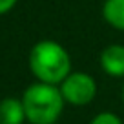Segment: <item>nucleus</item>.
Wrapping results in <instances>:
<instances>
[{
  "instance_id": "20e7f679",
  "label": "nucleus",
  "mask_w": 124,
  "mask_h": 124,
  "mask_svg": "<svg viewBox=\"0 0 124 124\" xmlns=\"http://www.w3.org/2000/svg\"><path fill=\"white\" fill-rule=\"evenodd\" d=\"M99 64L108 77L124 78V44H108L99 55Z\"/></svg>"
},
{
  "instance_id": "423d86ee",
  "label": "nucleus",
  "mask_w": 124,
  "mask_h": 124,
  "mask_svg": "<svg viewBox=\"0 0 124 124\" xmlns=\"http://www.w3.org/2000/svg\"><path fill=\"white\" fill-rule=\"evenodd\" d=\"M101 11L108 26L117 31H124V0H104Z\"/></svg>"
},
{
  "instance_id": "f03ea898",
  "label": "nucleus",
  "mask_w": 124,
  "mask_h": 124,
  "mask_svg": "<svg viewBox=\"0 0 124 124\" xmlns=\"http://www.w3.org/2000/svg\"><path fill=\"white\" fill-rule=\"evenodd\" d=\"M22 104L29 124H55L64 111L66 101L58 86L37 80L26 88Z\"/></svg>"
},
{
  "instance_id": "39448f33",
  "label": "nucleus",
  "mask_w": 124,
  "mask_h": 124,
  "mask_svg": "<svg viewBox=\"0 0 124 124\" xmlns=\"http://www.w3.org/2000/svg\"><path fill=\"white\" fill-rule=\"evenodd\" d=\"M26 109H24L22 99L8 97L0 101V124H24Z\"/></svg>"
},
{
  "instance_id": "1a4fd4ad",
  "label": "nucleus",
  "mask_w": 124,
  "mask_h": 124,
  "mask_svg": "<svg viewBox=\"0 0 124 124\" xmlns=\"http://www.w3.org/2000/svg\"><path fill=\"white\" fill-rule=\"evenodd\" d=\"M120 99H122V104H124V78H122V91H120Z\"/></svg>"
},
{
  "instance_id": "0eeeda50",
  "label": "nucleus",
  "mask_w": 124,
  "mask_h": 124,
  "mask_svg": "<svg viewBox=\"0 0 124 124\" xmlns=\"http://www.w3.org/2000/svg\"><path fill=\"white\" fill-rule=\"evenodd\" d=\"M89 124H122V119H120L117 113L113 111H99L93 115V119L89 120Z\"/></svg>"
},
{
  "instance_id": "6e6552de",
  "label": "nucleus",
  "mask_w": 124,
  "mask_h": 124,
  "mask_svg": "<svg viewBox=\"0 0 124 124\" xmlns=\"http://www.w3.org/2000/svg\"><path fill=\"white\" fill-rule=\"evenodd\" d=\"M16 2H18V0H0V15L11 11V9L16 6Z\"/></svg>"
},
{
  "instance_id": "f257e3e1",
  "label": "nucleus",
  "mask_w": 124,
  "mask_h": 124,
  "mask_svg": "<svg viewBox=\"0 0 124 124\" xmlns=\"http://www.w3.org/2000/svg\"><path fill=\"white\" fill-rule=\"evenodd\" d=\"M29 70L37 80L58 86L73 71L68 49L57 40H39L29 51Z\"/></svg>"
},
{
  "instance_id": "7ed1b4c3",
  "label": "nucleus",
  "mask_w": 124,
  "mask_h": 124,
  "mask_svg": "<svg viewBox=\"0 0 124 124\" xmlns=\"http://www.w3.org/2000/svg\"><path fill=\"white\" fill-rule=\"evenodd\" d=\"M60 93L66 104H71L75 108L88 106L97 97V80L95 77L86 71H71L64 80L58 84Z\"/></svg>"
}]
</instances>
